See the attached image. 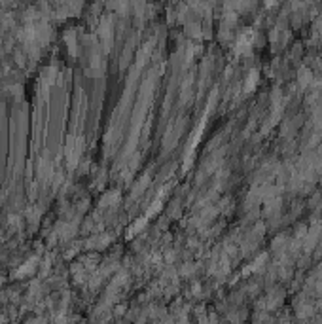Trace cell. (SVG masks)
<instances>
[{"mask_svg": "<svg viewBox=\"0 0 322 324\" xmlns=\"http://www.w3.org/2000/svg\"><path fill=\"white\" fill-rule=\"evenodd\" d=\"M256 81H258V72L254 70V72H250V74H248V80H246V85H244V89H246V91H250L254 85H256Z\"/></svg>", "mask_w": 322, "mask_h": 324, "instance_id": "cell-1", "label": "cell"}]
</instances>
